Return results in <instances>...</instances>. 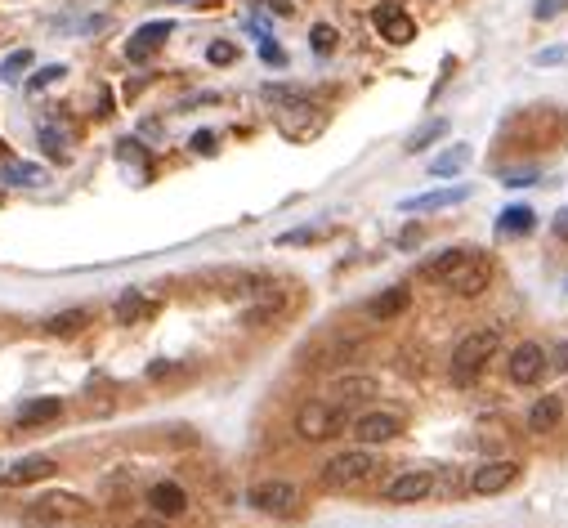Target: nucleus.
I'll return each mask as SVG.
<instances>
[{"label":"nucleus","instance_id":"nucleus-1","mask_svg":"<svg viewBox=\"0 0 568 528\" xmlns=\"http://www.w3.org/2000/svg\"><path fill=\"white\" fill-rule=\"evenodd\" d=\"M497 354H502V331H497V327H479V331L462 336V340H457V350H452V363H448L452 385L470 390V385L488 371V363H492Z\"/></svg>","mask_w":568,"mask_h":528},{"label":"nucleus","instance_id":"nucleus-2","mask_svg":"<svg viewBox=\"0 0 568 528\" xmlns=\"http://www.w3.org/2000/svg\"><path fill=\"white\" fill-rule=\"evenodd\" d=\"M86 511H90V502L76 497V492H46V497H36V502L23 506V524L27 528H58V524L81 520Z\"/></svg>","mask_w":568,"mask_h":528},{"label":"nucleus","instance_id":"nucleus-3","mask_svg":"<svg viewBox=\"0 0 568 528\" xmlns=\"http://www.w3.org/2000/svg\"><path fill=\"white\" fill-rule=\"evenodd\" d=\"M376 452L371 448H350V452H340V457H331L327 466H322V488H336V492H345V488H359L362 479L376 475Z\"/></svg>","mask_w":568,"mask_h":528},{"label":"nucleus","instance_id":"nucleus-4","mask_svg":"<svg viewBox=\"0 0 568 528\" xmlns=\"http://www.w3.org/2000/svg\"><path fill=\"white\" fill-rule=\"evenodd\" d=\"M340 425H350V408L327 403V399H309V403H300V412H296V434L309 439V443L331 439Z\"/></svg>","mask_w":568,"mask_h":528},{"label":"nucleus","instance_id":"nucleus-5","mask_svg":"<svg viewBox=\"0 0 568 528\" xmlns=\"http://www.w3.org/2000/svg\"><path fill=\"white\" fill-rule=\"evenodd\" d=\"M296 502H300V488L291 479H264L247 492V506L259 511V515H291Z\"/></svg>","mask_w":568,"mask_h":528},{"label":"nucleus","instance_id":"nucleus-6","mask_svg":"<svg viewBox=\"0 0 568 528\" xmlns=\"http://www.w3.org/2000/svg\"><path fill=\"white\" fill-rule=\"evenodd\" d=\"M488 282H492V264L483 260V256H474V251H465V260L448 273V291L452 296H462V300H474V296H483L488 291Z\"/></svg>","mask_w":568,"mask_h":528},{"label":"nucleus","instance_id":"nucleus-7","mask_svg":"<svg viewBox=\"0 0 568 528\" xmlns=\"http://www.w3.org/2000/svg\"><path fill=\"white\" fill-rule=\"evenodd\" d=\"M399 430H403V417H399V412H390V408L362 412V417H354V421H350V434L359 439V448L390 443V439H399Z\"/></svg>","mask_w":568,"mask_h":528},{"label":"nucleus","instance_id":"nucleus-8","mask_svg":"<svg viewBox=\"0 0 568 528\" xmlns=\"http://www.w3.org/2000/svg\"><path fill=\"white\" fill-rule=\"evenodd\" d=\"M523 475V466H519L515 457H497V462H479L474 466V475H470V492H479V497H492V492H506L515 479Z\"/></svg>","mask_w":568,"mask_h":528},{"label":"nucleus","instance_id":"nucleus-9","mask_svg":"<svg viewBox=\"0 0 568 528\" xmlns=\"http://www.w3.org/2000/svg\"><path fill=\"white\" fill-rule=\"evenodd\" d=\"M434 492V471H399V475L390 479L385 488H380V497L385 502H394V506H408V502H425Z\"/></svg>","mask_w":568,"mask_h":528},{"label":"nucleus","instance_id":"nucleus-10","mask_svg":"<svg viewBox=\"0 0 568 528\" xmlns=\"http://www.w3.org/2000/svg\"><path fill=\"white\" fill-rule=\"evenodd\" d=\"M546 350L542 345H532V340H523V345H515L511 354H506V376L515 381V385H537L542 376H546Z\"/></svg>","mask_w":568,"mask_h":528},{"label":"nucleus","instance_id":"nucleus-11","mask_svg":"<svg viewBox=\"0 0 568 528\" xmlns=\"http://www.w3.org/2000/svg\"><path fill=\"white\" fill-rule=\"evenodd\" d=\"M175 32V23H166V18H157V23H144L135 36H130V46H126V58L130 63H148L161 46H166V36Z\"/></svg>","mask_w":568,"mask_h":528},{"label":"nucleus","instance_id":"nucleus-12","mask_svg":"<svg viewBox=\"0 0 568 528\" xmlns=\"http://www.w3.org/2000/svg\"><path fill=\"white\" fill-rule=\"evenodd\" d=\"M58 466H54L50 457H41V452H32V457H23V462H14V466H5V488H27V483H41V479H50Z\"/></svg>","mask_w":568,"mask_h":528},{"label":"nucleus","instance_id":"nucleus-13","mask_svg":"<svg viewBox=\"0 0 568 528\" xmlns=\"http://www.w3.org/2000/svg\"><path fill=\"white\" fill-rule=\"evenodd\" d=\"M376 27H380V36H385L390 46H408V41H416V23L399 9V5H380V9H376Z\"/></svg>","mask_w":568,"mask_h":528},{"label":"nucleus","instance_id":"nucleus-14","mask_svg":"<svg viewBox=\"0 0 568 528\" xmlns=\"http://www.w3.org/2000/svg\"><path fill=\"white\" fill-rule=\"evenodd\" d=\"M148 506H153V515H161V520H175V515H184V511H188V492H184L179 483L161 479V483L148 488Z\"/></svg>","mask_w":568,"mask_h":528},{"label":"nucleus","instance_id":"nucleus-15","mask_svg":"<svg viewBox=\"0 0 568 528\" xmlns=\"http://www.w3.org/2000/svg\"><path fill=\"white\" fill-rule=\"evenodd\" d=\"M560 421H564V399L560 394H542L528 408V430L532 434H551V430H560Z\"/></svg>","mask_w":568,"mask_h":528},{"label":"nucleus","instance_id":"nucleus-16","mask_svg":"<svg viewBox=\"0 0 568 528\" xmlns=\"http://www.w3.org/2000/svg\"><path fill=\"white\" fill-rule=\"evenodd\" d=\"M371 394H380V385H376L371 376H340V381L331 385V403H340V408L362 403V399H371Z\"/></svg>","mask_w":568,"mask_h":528},{"label":"nucleus","instance_id":"nucleus-17","mask_svg":"<svg viewBox=\"0 0 568 528\" xmlns=\"http://www.w3.org/2000/svg\"><path fill=\"white\" fill-rule=\"evenodd\" d=\"M408 305H412V291H408V287H390V291H380L376 300H367V318H380V322H390V318L403 314Z\"/></svg>","mask_w":568,"mask_h":528},{"label":"nucleus","instance_id":"nucleus-18","mask_svg":"<svg viewBox=\"0 0 568 528\" xmlns=\"http://www.w3.org/2000/svg\"><path fill=\"white\" fill-rule=\"evenodd\" d=\"M157 305L144 296V291H126L117 305H112V318L121 322V327H130V322H144V318H153Z\"/></svg>","mask_w":568,"mask_h":528},{"label":"nucleus","instance_id":"nucleus-19","mask_svg":"<svg viewBox=\"0 0 568 528\" xmlns=\"http://www.w3.org/2000/svg\"><path fill=\"white\" fill-rule=\"evenodd\" d=\"M470 198V188H439V193H425V198H408L403 202V211H443V207H457Z\"/></svg>","mask_w":568,"mask_h":528},{"label":"nucleus","instance_id":"nucleus-20","mask_svg":"<svg viewBox=\"0 0 568 528\" xmlns=\"http://www.w3.org/2000/svg\"><path fill=\"white\" fill-rule=\"evenodd\" d=\"M58 412H63V403H58V399H32V403H23V408H18V425H23V430H32V425L54 421Z\"/></svg>","mask_w":568,"mask_h":528},{"label":"nucleus","instance_id":"nucleus-21","mask_svg":"<svg viewBox=\"0 0 568 528\" xmlns=\"http://www.w3.org/2000/svg\"><path fill=\"white\" fill-rule=\"evenodd\" d=\"M470 157H474V148H470V144H457V148H448V153H439V157L430 161V175H434V179H443V175H457V170H465V166H470Z\"/></svg>","mask_w":568,"mask_h":528},{"label":"nucleus","instance_id":"nucleus-22","mask_svg":"<svg viewBox=\"0 0 568 528\" xmlns=\"http://www.w3.org/2000/svg\"><path fill=\"white\" fill-rule=\"evenodd\" d=\"M465 260V247H452V251H443V256H434V260L421 264V278L425 282H448V273Z\"/></svg>","mask_w":568,"mask_h":528},{"label":"nucleus","instance_id":"nucleus-23","mask_svg":"<svg viewBox=\"0 0 568 528\" xmlns=\"http://www.w3.org/2000/svg\"><path fill=\"white\" fill-rule=\"evenodd\" d=\"M0 179H5V184L36 188V184H46V166H32V161H9V166L0 170Z\"/></svg>","mask_w":568,"mask_h":528},{"label":"nucleus","instance_id":"nucleus-24","mask_svg":"<svg viewBox=\"0 0 568 528\" xmlns=\"http://www.w3.org/2000/svg\"><path fill=\"white\" fill-rule=\"evenodd\" d=\"M86 322H90L86 310H63V314H54L50 322H46V331H50V336H76V331H86Z\"/></svg>","mask_w":568,"mask_h":528},{"label":"nucleus","instance_id":"nucleus-25","mask_svg":"<svg viewBox=\"0 0 568 528\" xmlns=\"http://www.w3.org/2000/svg\"><path fill=\"white\" fill-rule=\"evenodd\" d=\"M532 224H537V211L532 207H506L502 211V233H532Z\"/></svg>","mask_w":568,"mask_h":528},{"label":"nucleus","instance_id":"nucleus-26","mask_svg":"<svg viewBox=\"0 0 568 528\" xmlns=\"http://www.w3.org/2000/svg\"><path fill=\"white\" fill-rule=\"evenodd\" d=\"M27 67H32V50H14L5 63H0V81H9V86H14V81H23V72H27Z\"/></svg>","mask_w":568,"mask_h":528},{"label":"nucleus","instance_id":"nucleus-27","mask_svg":"<svg viewBox=\"0 0 568 528\" xmlns=\"http://www.w3.org/2000/svg\"><path fill=\"white\" fill-rule=\"evenodd\" d=\"M443 130H448V121H443V117H434V121H425V126L416 130L412 139H408V153H421V148H430V144H434V139H439Z\"/></svg>","mask_w":568,"mask_h":528},{"label":"nucleus","instance_id":"nucleus-28","mask_svg":"<svg viewBox=\"0 0 568 528\" xmlns=\"http://www.w3.org/2000/svg\"><path fill=\"white\" fill-rule=\"evenodd\" d=\"M264 99L273 107H291V104H305V90H296V86H264Z\"/></svg>","mask_w":568,"mask_h":528},{"label":"nucleus","instance_id":"nucleus-29","mask_svg":"<svg viewBox=\"0 0 568 528\" xmlns=\"http://www.w3.org/2000/svg\"><path fill=\"white\" fill-rule=\"evenodd\" d=\"M63 76H67V67H63V63H50V67H41V72H36V76L27 81V90H32V95H41V90H50V86H58Z\"/></svg>","mask_w":568,"mask_h":528},{"label":"nucleus","instance_id":"nucleus-30","mask_svg":"<svg viewBox=\"0 0 568 528\" xmlns=\"http://www.w3.org/2000/svg\"><path fill=\"white\" fill-rule=\"evenodd\" d=\"M207 58L215 63V67H224V63H233V58H238V46H233V41H210Z\"/></svg>","mask_w":568,"mask_h":528},{"label":"nucleus","instance_id":"nucleus-31","mask_svg":"<svg viewBox=\"0 0 568 528\" xmlns=\"http://www.w3.org/2000/svg\"><path fill=\"white\" fill-rule=\"evenodd\" d=\"M313 50H318V54H331V50H336V27L318 23V27H313Z\"/></svg>","mask_w":568,"mask_h":528},{"label":"nucleus","instance_id":"nucleus-32","mask_svg":"<svg viewBox=\"0 0 568 528\" xmlns=\"http://www.w3.org/2000/svg\"><path fill=\"white\" fill-rule=\"evenodd\" d=\"M41 144H46V153H50V157H67V148H63V130H50V126H46V130H41Z\"/></svg>","mask_w":568,"mask_h":528},{"label":"nucleus","instance_id":"nucleus-33","mask_svg":"<svg viewBox=\"0 0 568 528\" xmlns=\"http://www.w3.org/2000/svg\"><path fill=\"white\" fill-rule=\"evenodd\" d=\"M259 58H264V63H273V67H287V54L278 50L273 41H259Z\"/></svg>","mask_w":568,"mask_h":528},{"label":"nucleus","instance_id":"nucleus-34","mask_svg":"<svg viewBox=\"0 0 568 528\" xmlns=\"http://www.w3.org/2000/svg\"><path fill=\"white\" fill-rule=\"evenodd\" d=\"M537 179V166H528V170H506V184L511 188H519V184H532Z\"/></svg>","mask_w":568,"mask_h":528},{"label":"nucleus","instance_id":"nucleus-35","mask_svg":"<svg viewBox=\"0 0 568 528\" xmlns=\"http://www.w3.org/2000/svg\"><path fill=\"white\" fill-rule=\"evenodd\" d=\"M313 238H322L318 228H296V233H282V247H291V242H313Z\"/></svg>","mask_w":568,"mask_h":528},{"label":"nucleus","instance_id":"nucleus-36","mask_svg":"<svg viewBox=\"0 0 568 528\" xmlns=\"http://www.w3.org/2000/svg\"><path fill=\"white\" fill-rule=\"evenodd\" d=\"M546 363H551L555 371H568V340H564V345H555V350H551V359H546Z\"/></svg>","mask_w":568,"mask_h":528},{"label":"nucleus","instance_id":"nucleus-37","mask_svg":"<svg viewBox=\"0 0 568 528\" xmlns=\"http://www.w3.org/2000/svg\"><path fill=\"white\" fill-rule=\"evenodd\" d=\"M193 153H215V135H210V130H198V135H193Z\"/></svg>","mask_w":568,"mask_h":528},{"label":"nucleus","instance_id":"nucleus-38","mask_svg":"<svg viewBox=\"0 0 568 528\" xmlns=\"http://www.w3.org/2000/svg\"><path fill=\"white\" fill-rule=\"evenodd\" d=\"M416 242H421V224H408V228L399 233V247H403V251H412Z\"/></svg>","mask_w":568,"mask_h":528},{"label":"nucleus","instance_id":"nucleus-39","mask_svg":"<svg viewBox=\"0 0 568 528\" xmlns=\"http://www.w3.org/2000/svg\"><path fill=\"white\" fill-rule=\"evenodd\" d=\"M560 9H568V0H542V5H537V18H555Z\"/></svg>","mask_w":568,"mask_h":528},{"label":"nucleus","instance_id":"nucleus-40","mask_svg":"<svg viewBox=\"0 0 568 528\" xmlns=\"http://www.w3.org/2000/svg\"><path fill=\"white\" fill-rule=\"evenodd\" d=\"M551 228H555V238H564V242H568V211L555 215V224H551Z\"/></svg>","mask_w":568,"mask_h":528},{"label":"nucleus","instance_id":"nucleus-41","mask_svg":"<svg viewBox=\"0 0 568 528\" xmlns=\"http://www.w3.org/2000/svg\"><path fill=\"white\" fill-rule=\"evenodd\" d=\"M560 58H568V50H542L537 54V63H560Z\"/></svg>","mask_w":568,"mask_h":528},{"label":"nucleus","instance_id":"nucleus-42","mask_svg":"<svg viewBox=\"0 0 568 528\" xmlns=\"http://www.w3.org/2000/svg\"><path fill=\"white\" fill-rule=\"evenodd\" d=\"M135 528H157V524H135Z\"/></svg>","mask_w":568,"mask_h":528}]
</instances>
